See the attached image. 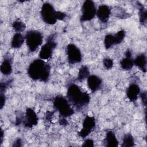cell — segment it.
Segmentation results:
<instances>
[{
    "label": "cell",
    "instance_id": "cell-27",
    "mask_svg": "<svg viewBox=\"0 0 147 147\" xmlns=\"http://www.w3.org/2000/svg\"><path fill=\"white\" fill-rule=\"evenodd\" d=\"M94 146V142L92 139H86L82 144V146H90L92 147Z\"/></svg>",
    "mask_w": 147,
    "mask_h": 147
},
{
    "label": "cell",
    "instance_id": "cell-24",
    "mask_svg": "<svg viewBox=\"0 0 147 147\" xmlns=\"http://www.w3.org/2000/svg\"><path fill=\"white\" fill-rule=\"evenodd\" d=\"M126 32L124 30H121L117 32L114 35V38L115 41V45H117L122 42L125 36Z\"/></svg>",
    "mask_w": 147,
    "mask_h": 147
},
{
    "label": "cell",
    "instance_id": "cell-21",
    "mask_svg": "<svg viewBox=\"0 0 147 147\" xmlns=\"http://www.w3.org/2000/svg\"><path fill=\"white\" fill-rule=\"evenodd\" d=\"M12 28L16 33H21L25 30L26 25L25 23L20 20H16L12 24Z\"/></svg>",
    "mask_w": 147,
    "mask_h": 147
},
{
    "label": "cell",
    "instance_id": "cell-29",
    "mask_svg": "<svg viewBox=\"0 0 147 147\" xmlns=\"http://www.w3.org/2000/svg\"><path fill=\"white\" fill-rule=\"evenodd\" d=\"M6 101V97L4 93H1V110H2L5 106Z\"/></svg>",
    "mask_w": 147,
    "mask_h": 147
},
{
    "label": "cell",
    "instance_id": "cell-33",
    "mask_svg": "<svg viewBox=\"0 0 147 147\" xmlns=\"http://www.w3.org/2000/svg\"><path fill=\"white\" fill-rule=\"evenodd\" d=\"M3 138V130L1 129V144L2 143Z\"/></svg>",
    "mask_w": 147,
    "mask_h": 147
},
{
    "label": "cell",
    "instance_id": "cell-16",
    "mask_svg": "<svg viewBox=\"0 0 147 147\" xmlns=\"http://www.w3.org/2000/svg\"><path fill=\"white\" fill-rule=\"evenodd\" d=\"M0 69L3 75H9L12 72V59L10 57L5 58L1 65Z\"/></svg>",
    "mask_w": 147,
    "mask_h": 147
},
{
    "label": "cell",
    "instance_id": "cell-30",
    "mask_svg": "<svg viewBox=\"0 0 147 147\" xmlns=\"http://www.w3.org/2000/svg\"><path fill=\"white\" fill-rule=\"evenodd\" d=\"M54 113H55V111H53V112H52V111H47V112H46V114H45V119H46L47 120H48V121L51 120L52 117V116L53 115Z\"/></svg>",
    "mask_w": 147,
    "mask_h": 147
},
{
    "label": "cell",
    "instance_id": "cell-10",
    "mask_svg": "<svg viewBox=\"0 0 147 147\" xmlns=\"http://www.w3.org/2000/svg\"><path fill=\"white\" fill-rule=\"evenodd\" d=\"M38 121V116L33 109L30 107L26 108L24 119H23L24 126L25 127L32 128L37 124Z\"/></svg>",
    "mask_w": 147,
    "mask_h": 147
},
{
    "label": "cell",
    "instance_id": "cell-8",
    "mask_svg": "<svg viewBox=\"0 0 147 147\" xmlns=\"http://www.w3.org/2000/svg\"><path fill=\"white\" fill-rule=\"evenodd\" d=\"M66 53L68 63L75 64L81 62L82 55L80 49L74 44H69L67 46Z\"/></svg>",
    "mask_w": 147,
    "mask_h": 147
},
{
    "label": "cell",
    "instance_id": "cell-19",
    "mask_svg": "<svg viewBox=\"0 0 147 147\" xmlns=\"http://www.w3.org/2000/svg\"><path fill=\"white\" fill-rule=\"evenodd\" d=\"M89 75H90V72H89L88 67L86 65H82L79 68L76 80L78 81L81 82L83 81L84 79H86V78L87 79V78L89 76Z\"/></svg>",
    "mask_w": 147,
    "mask_h": 147
},
{
    "label": "cell",
    "instance_id": "cell-25",
    "mask_svg": "<svg viewBox=\"0 0 147 147\" xmlns=\"http://www.w3.org/2000/svg\"><path fill=\"white\" fill-rule=\"evenodd\" d=\"M103 64L105 68L110 69L113 67V60L110 58H105L103 60Z\"/></svg>",
    "mask_w": 147,
    "mask_h": 147
},
{
    "label": "cell",
    "instance_id": "cell-5",
    "mask_svg": "<svg viewBox=\"0 0 147 147\" xmlns=\"http://www.w3.org/2000/svg\"><path fill=\"white\" fill-rule=\"evenodd\" d=\"M25 40L29 51L33 52L42 43L43 35L38 30H30L28 31L25 34Z\"/></svg>",
    "mask_w": 147,
    "mask_h": 147
},
{
    "label": "cell",
    "instance_id": "cell-9",
    "mask_svg": "<svg viewBox=\"0 0 147 147\" xmlns=\"http://www.w3.org/2000/svg\"><path fill=\"white\" fill-rule=\"evenodd\" d=\"M82 126L83 127L78 132V134L80 137L85 138L92 131V130L95 127V118L92 116L87 115L83 120Z\"/></svg>",
    "mask_w": 147,
    "mask_h": 147
},
{
    "label": "cell",
    "instance_id": "cell-3",
    "mask_svg": "<svg viewBox=\"0 0 147 147\" xmlns=\"http://www.w3.org/2000/svg\"><path fill=\"white\" fill-rule=\"evenodd\" d=\"M40 14L42 21L49 25L55 24L57 20L62 21L67 16L65 13L56 10L53 6L49 2H45L42 4Z\"/></svg>",
    "mask_w": 147,
    "mask_h": 147
},
{
    "label": "cell",
    "instance_id": "cell-31",
    "mask_svg": "<svg viewBox=\"0 0 147 147\" xmlns=\"http://www.w3.org/2000/svg\"><path fill=\"white\" fill-rule=\"evenodd\" d=\"M59 123L61 125L63 126H67L68 125V122L67 121V119H65V118H63V117H61L59 119Z\"/></svg>",
    "mask_w": 147,
    "mask_h": 147
},
{
    "label": "cell",
    "instance_id": "cell-18",
    "mask_svg": "<svg viewBox=\"0 0 147 147\" xmlns=\"http://www.w3.org/2000/svg\"><path fill=\"white\" fill-rule=\"evenodd\" d=\"M25 41V37L21 33H16L12 37L11 41V47L14 49H18L21 47Z\"/></svg>",
    "mask_w": 147,
    "mask_h": 147
},
{
    "label": "cell",
    "instance_id": "cell-2",
    "mask_svg": "<svg viewBox=\"0 0 147 147\" xmlns=\"http://www.w3.org/2000/svg\"><path fill=\"white\" fill-rule=\"evenodd\" d=\"M51 72L50 65L44 60L36 59L29 65L28 74L33 80L47 82L49 80Z\"/></svg>",
    "mask_w": 147,
    "mask_h": 147
},
{
    "label": "cell",
    "instance_id": "cell-17",
    "mask_svg": "<svg viewBox=\"0 0 147 147\" xmlns=\"http://www.w3.org/2000/svg\"><path fill=\"white\" fill-rule=\"evenodd\" d=\"M134 65H136L143 72H146V55L141 53L138 55L134 60Z\"/></svg>",
    "mask_w": 147,
    "mask_h": 147
},
{
    "label": "cell",
    "instance_id": "cell-20",
    "mask_svg": "<svg viewBox=\"0 0 147 147\" xmlns=\"http://www.w3.org/2000/svg\"><path fill=\"white\" fill-rule=\"evenodd\" d=\"M121 146L122 147H131L134 146V140L130 133H127L124 136Z\"/></svg>",
    "mask_w": 147,
    "mask_h": 147
},
{
    "label": "cell",
    "instance_id": "cell-6",
    "mask_svg": "<svg viewBox=\"0 0 147 147\" xmlns=\"http://www.w3.org/2000/svg\"><path fill=\"white\" fill-rule=\"evenodd\" d=\"M57 43L55 41V34H52L49 35L46 42L41 47L39 52L38 56L42 60H48L52 55L53 50L56 47Z\"/></svg>",
    "mask_w": 147,
    "mask_h": 147
},
{
    "label": "cell",
    "instance_id": "cell-26",
    "mask_svg": "<svg viewBox=\"0 0 147 147\" xmlns=\"http://www.w3.org/2000/svg\"><path fill=\"white\" fill-rule=\"evenodd\" d=\"M11 83V81L8 80L6 82H1L0 83V92L1 93H4L6 89L10 86Z\"/></svg>",
    "mask_w": 147,
    "mask_h": 147
},
{
    "label": "cell",
    "instance_id": "cell-22",
    "mask_svg": "<svg viewBox=\"0 0 147 147\" xmlns=\"http://www.w3.org/2000/svg\"><path fill=\"white\" fill-rule=\"evenodd\" d=\"M139 7V20L141 24H145L146 22L147 18V13L146 10L144 8L143 5L141 3L138 5Z\"/></svg>",
    "mask_w": 147,
    "mask_h": 147
},
{
    "label": "cell",
    "instance_id": "cell-1",
    "mask_svg": "<svg viewBox=\"0 0 147 147\" xmlns=\"http://www.w3.org/2000/svg\"><path fill=\"white\" fill-rule=\"evenodd\" d=\"M67 99L76 110H80L86 107L90 102L89 94L83 91L81 88L75 83H71L67 87Z\"/></svg>",
    "mask_w": 147,
    "mask_h": 147
},
{
    "label": "cell",
    "instance_id": "cell-14",
    "mask_svg": "<svg viewBox=\"0 0 147 147\" xmlns=\"http://www.w3.org/2000/svg\"><path fill=\"white\" fill-rule=\"evenodd\" d=\"M121 67L126 71L131 70L134 65V60L131 58V52L127 49L125 52V57L123 58L120 61Z\"/></svg>",
    "mask_w": 147,
    "mask_h": 147
},
{
    "label": "cell",
    "instance_id": "cell-12",
    "mask_svg": "<svg viewBox=\"0 0 147 147\" xmlns=\"http://www.w3.org/2000/svg\"><path fill=\"white\" fill-rule=\"evenodd\" d=\"M87 86L92 92H95L101 88L102 80L96 75H90L87 78Z\"/></svg>",
    "mask_w": 147,
    "mask_h": 147
},
{
    "label": "cell",
    "instance_id": "cell-13",
    "mask_svg": "<svg viewBox=\"0 0 147 147\" xmlns=\"http://www.w3.org/2000/svg\"><path fill=\"white\" fill-rule=\"evenodd\" d=\"M126 92L128 99L131 102H134L137 99L140 94V88L138 84L131 83L127 88Z\"/></svg>",
    "mask_w": 147,
    "mask_h": 147
},
{
    "label": "cell",
    "instance_id": "cell-23",
    "mask_svg": "<svg viewBox=\"0 0 147 147\" xmlns=\"http://www.w3.org/2000/svg\"><path fill=\"white\" fill-rule=\"evenodd\" d=\"M115 45V41L114 35L112 34H108L105 36L104 38V45L106 49L110 48Z\"/></svg>",
    "mask_w": 147,
    "mask_h": 147
},
{
    "label": "cell",
    "instance_id": "cell-15",
    "mask_svg": "<svg viewBox=\"0 0 147 147\" xmlns=\"http://www.w3.org/2000/svg\"><path fill=\"white\" fill-rule=\"evenodd\" d=\"M118 144L119 142L115 133L111 130L108 131L103 140L104 145L107 147H116L118 146Z\"/></svg>",
    "mask_w": 147,
    "mask_h": 147
},
{
    "label": "cell",
    "instance_id": "cell-11",
    "mask_svg": "<svg viewBox=\"0 0 147 147\" xmlns=\"http://www.w3.org/2000/svg\"><path fill=\"white\" fill-rule=\"evenodd\" d=\"M111 14V9L107 5H100L96 10V16L103 23H107Z\"/></svg>",
    "mask_w": 147,
    "mask_h": 147
},
{
    "label": "cell",
    "instance_id": "cell-32",
    "mask_svg": "<svg viewBox=\"0 0 147 147\" xmlns=\"http://www.w3.org/2000/svg\"><path fill=\"white\" fill-rule=\"evenodd\" d=\"M22 141L20 138H17L13 143L14 146H22Z\"/></svg>",
    "mask_w": 147,
    "mask_h": 147
},
{
    "label": "cell",
    "instance_id": "cell-7",
    "mask_svg": "<svg viewBox=\"0 0 147 147\" xmlns=\"http://www.w3.org/2000/svg\"><path fill=\"white\" fill-rule=\"evenodd\" d=\"M96 14V8L94 1H85L82 6V14L80 17L81 22L88 21L93 19Z\"/></svg>",
    "mask_w": 147,
    "mask_h": 147
},
{
    "label": "cell",
    "instance_id": "cell-4",
    "mask_svg": "<svg viewBox=\"0 0 147 147\" xmlns=\"http://www.w3.org/2000/svg\"><path fill=\"white\" fill-rule=\"evenodd\" d=\"M53 105L57 111L60 117L67 118L74 114V109L71 107L67 99L62 95H57L53 99Z\"/></svg>",
    "mask_w": 147,
    "mask_h": 147
},
{
    "label": "cell",
    "instance_id": "cell-28",
    "mask_svg": "<svg viewBox=\"0 0 147 147\" xmlns=\"http://www.w3.org/2000/svg\"><path fill=\"white\" fill-rule=\"evenodd\" d=\"M140 96H141V100H142V104L146 106V92L145 91L140 94Z\"/></svg>",
    "mask_w": 147,
    "mask_h": 147
}]
</instances>
